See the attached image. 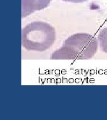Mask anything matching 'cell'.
I'll list each match as a JSON object with an SVG mask.
<instances>
[{
    "mask_svg": "<svg viewBox=\"0 0 107 120\" xmlns=\"http://www.w3.org/2000/svg\"><path fill=\"white\" fill-rule=\"evenodd\" d=\"M98 42L92 35L80 33L71 36L63 46L52 53V60H87L97 51Z\"/></svg>",
    "mask_w": 107,
    "mask_h": 120,
    "instance_id": "cell-1",
    "label": "cell"
},
{
    "mask_svg": "<svg viewBox=\"0 0 107 120\" xmlns=\"http://www.w3.org/2000/svg\"><path fill=\"white\" fill-rule=\"evenodd\" d=\"M55 40V29L45 22H32L22 30V45L28 51H46L52 47Z\"/></svg>",
    "mask_w": 107,
    "mask_h": 120,
    "instance_id": "cell-2",
    "label": "cell"
},
{
    "mask_svg": "<svg viewBox=\"0 0 107 120\" xmlns=\"http://www.w3.org/2000/svg\"><path fill=\"white\" fill-rule=\"evenodd\" d=\"M52 0H22V18L26 17L36 11L46 8Z\"/></svg>",
    "mask_w": 107,
    "mask_h": 120,
    "instance_id": "cell-3",
    "label": "cell"
},
{
    "mask_svg": "<svg viewBox=\"0 0 107 120\" xmlns=\"http://www.w3.org/2000/svg\"><path fill=\"white\" fill-rule=\"evenodd\" d=\"M98 39L102 50L107 53V27L100 31Z\"/></svg>",
    "mask_w": 107,
    "mask_h": 120,
    "instance_id": "cell-4",
    "label": "cell"
},
{
    "mask_svg": "<svg viewBox=\"0 0 107 120\" xmlns=\"http://www.w3.org/2000/svg\"><path fill=\"white\" fill-rule=\"evenodd\" d=\"M66 2H71L73 3H81L83 2H85L87 0H62Z\"/></svg>",
    "mask_w": 107,
    "mask_h": 120,
    "instance_id": "cell-5",
    "label": "cell"
}]
</instances>
